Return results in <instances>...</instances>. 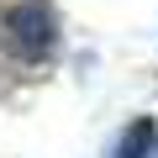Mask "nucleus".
I'll list each match as a JSON object with an SVG mask.
<instances>
[{
    "mask_svg": "<svg viewBox=\"0 0 158 158\" xmlns=\"http://www.w3.org/2000/svg\"><path fill=\"white\" fill-rule=\"evenodd\" d=\"M153 158H158V153H153Z\"/></svg>",
    "mask_w": 158,
    "mask_h": 158,
    "instance_id": "3",
    "label": "nucleus"
},
{
    "mask_svg": "<svg viewBox=\"0 0 158 158\" xmlns=\"http://www.w3.org/2000/svg\"><path fill=\"white\" fill-rule=\"evenodd\" d=\"M153 153H158V121L153 116H132L127 132L116 137L111 158H153Z\"/></svg>",
    "mask_w": 158,
    "mask_h": 158,
    "instance_id": "2",
    "label": "nucleus"
},
{
    "mask_svg": "<svg viewBox=\"0 0 158 158\" xmlns=\"http://www.w3.org/2000/svg\"><path fill=\"white\" fill-rule=\"evenodd\" d=\"M0 48L16 63H48L58 53V6L53 0H16L0 11Z\"/></svg>",
    "mask_w": 158,
    "mask_h": 158,
    "instance_id": "1",
    "label": "nucleus"
}]
</instances>
